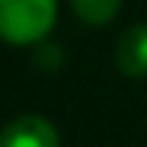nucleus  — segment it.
<instances>
[{"mask_svg": "<svg viewBox=\"0 0 147 147\" xmlns=\"http://www.w3.org/2000/svg\"><path fill=\"white\" fill-rule=\"evenodd\" d=\"M58 22V0H0V38L7 45H42Z\"/></svg>", "mask_w": 147, "mask_h": 147, "instance_id": "obj_1", "label": "nucleus"}, {"mask_svg": "<svg viewBox=\"0 0 147 147\" xmlns=\"http://www.w3.org/2000/svg\"><path fill=\"white\" fill-rule=\"evenodd\" d=\"M0 147H61V134L45 115H19L0 131Z\"/></svg>", "mask_w": 147, "mask_h": 147, "instance_id": "obj_2", "label": "nucleus"}, {"mask_svg": "<svg viewBox=\"0 0 147 147\" xmlns=\"http://www.w3.org/2000/svg\"><path fill=\"white\" fill-rule=\"evenodd\" d=\"M115 67L131 80L147 77V22L125 29L115 45Z\"/></svg>", "mask_w": 147, "mask_h": 147, "instance_id": "obj_3", "label": "nucleus"}, {"mask_svg": "<svg viewBox=\"0 0 147 147\" xmlns=\"http://www.w3.org/2000/svg\"><path fill=\"white\" fill-rule=\"evenodd\" d=\"M70 10L77 13L80 22L99 29V26H109V22L118 16L121 0H70Z\"/></svg>", "mask_w": 147, "mask_h": 147, "instance_id": "obj_4", "label": "nucleus"}]
</instances>
